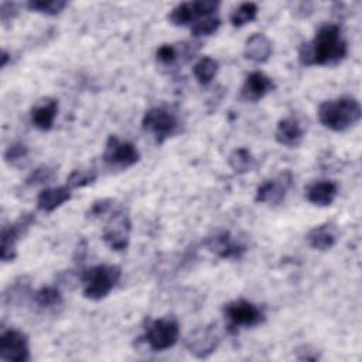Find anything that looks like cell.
Here are the masks:
<instances>
[{
    "label": "cell",
    "mask_w": 362,
    "mask_h": 362,
    "mask_svg": "<svg viewBox=\"0 0 362 362\" xmlns=\"http://www.w3.org/2000/svg\"><path fill=\"white\" fill-rule=\"evenodd\" d=\"M348 45L342 38L339 25L325 24L318 28L311 41L301 44L298 61L305 66L331 65L344 59Z\"/></svg>",
    "instance_id": "obj_1"
},
{
    "label": "cell",
    "mask_w": 362,
    "mask_h": 362,
    "mask_svg": "<svg viewBox=\"0 0 362 362\" xmlns=\"http://www.w3.org/2000/svg\"><path fill=\"white\" fill-rule=\"evenodd\" d=\"M320 123L332 132H345L362 117V109L354 96H341L325 100L318 107Z\"/></svg>",
    "instance_id": "obj_2"
},
{
    "label": "cell",
    "mask_w": 362,
    "mask_h": 362,
    "mask_svg": "<svg viewBox=\"0 0 362 362\" xmlns=\"http://www.w3.org/2000/svg\"><path fill=\"white\" fill-rule=\"evenodd\" d=\"M120 277L122 269L117 264L92 266L81 276L83 296L93 301L102 300L117 286Z\"/></svg>",
    "instance_id": "obj_3"
},
{
    "label": "cell",
    "mask_w": 362,
    "mask_h": 362,
    "mask_svg": "<svg viewBox=\"0 0 362 362\" xmlns=\"http://www.w3.org/2000/svg\"><path fill=\"white\" fill-rule=\"evenodd\" d=\"M144 132L153 134L157 143H163L180 130V120L174 112L164 106H154L146 110L141 119Z\"/></svg>",
    "instance_id": "obj_4"
},
{
    "label": "cell",
    "mask_w": 362,
    "mask_h": 362,
    "mask_svg": "<svg viewBox=\"0 0 362 362\" xmlns=\"http://www.w3.org/2000/svg\"><path fill=\"white\" fill-rule=\"evenodd\" d=\"M180 339V324L175 318H158L146 328L144 341L153 351H165L173 348Z\"/></svg>",
    "instance_id": "obj_5"
},
{
    "label": "cell",
    "mask_w": 362,
    "mask_h": 362,
    "mask_svg": "<svg viewBox=\"0 0 362 362\" xmlns=\"http://www.w3.org/2000/svg\"><path fill=\"white\" fill-rule=\"evenodd\" d=\"M223 315L229 322V328L235 329L240 327H256L264 321L263 310L245 298H238L225 304Z\"/></svg>",
    "instance_id": "obj_6"
},
{
    "label": "cell",
    "mask_w": 362,
    "mask_h": 362,
    "mask_svg": "<svg viewBox=\"0 0 362 362\" xmlns=\"http://www.w3.org/2000/svg\"><path fill=\"white\" fill-rule=\"evenodd\" d=\"M218 7H219V1H214V0L180 3L174 8H171L168 14V21L178 27L192 25L195 21L204 17L214 16Z\"/></svg>",
    "instance_id": "obj_7"
},
{
    "label": "cell",
    "mask_w": 362,
    "mask_h": 362,
    "mask_svg": "<svg viewBox=\"0 0 362 362\" xmlns=\"http://www.w3.org/2000/svg\"><path fill=\"white\" fill-rule=\"evenodd\" d=\"M132 221L124 209L115 211L103 229L102 238L105 243L116 252H122L129 246Z\"/></svg>",
    "instance_id": "obj_8"
},
{
    "label": "cell",
    "mask_w": 362,
    "mask_h": 362,
    "mask_svg": "<svg viewBox=\"0 0 362 362\" xmlns=\"http://www.w3.org/2000/svg\"><path fill=\"white\" fill-rule=\"evenodd\" d=\"M35 222V215L31 212L21 214L13 223L1 228V262H13L17 256V242L27 233L30 226Z\"/></svg>",
    "instance_id": "obj_9"
},
{
    "label": "cell",
    "mask_w": 362,
    "mask_h": 362,
    "mask_svg": "<svg viewBox=\"0 0 362 362\" xmlns=\"http://www.w3.org/2000/svg\"><path fill=\"white\" fill-rule=\"evenodd\" d=\"M103 161L112 167L127 168L139 163L140 153L136 146L130 141H123L117 139L115 134H110L106 140L105 151L102 156Z\"/></svg>",
    "instance_id": "obj_10"
},
{
    "label": "cell",
    "mask_w": 362,
    "mask_h": 362,
    "mask_svg": "<svg viewBox=\"0 0 362 362\" xmlns=\"http://www.w3.org/2000/svg\"><path fill=\"white\" fill-rule=\"evenodd\" d=\"M0 359L25 362L30 361L28 337L16 328H10L0 335Z\"/></svg>",
    "instance_id": "obj_11"
},
{
    "label": "cell",
    "mask_w": 362,
    "mask_h": 362,
    "mask_svg": "<svg viewBox=\"0 0 362 362\" xmlns=\"http://www.w3.org/2000/svg\"><path fill=\"white\" fill-rule=\"evenodd\" d=\"M291 184L293 175L290 171H284L273 180H266L256 189V201L260 204L279 205L284 199Z\"/></svg>",
    "instance_id": "obj_12"
},
{
    "label": "cell",
    "mask_w": 362,
    "mask_h": 362,
    "mask_svg": "<svg viewBox=\"0 0 362 362\" xmlns=\"http://www.w3.org/2000/svg\"><path fill=\"white\" fill-rule=\"evenodd\" d=\"M216 327L208 325L194 329L185 339V346L191 355L204 359L208 358L219 344V337L216 334Z\"/></svg>",
    "instance_id": "obj_13"
},
{
    "label": "cell",
    "mask_w": 362,
    "mask_h": 362,
    "mask_svg": "<svg viewBox=\"0 0 362 362\" xmlns=\"http://www.w3.org/2000/svg\"><path fill=\"white\" fill-rule=\"evenodd\" d=\"M206 247L215 253L218 257L222 259H240L246 250L247 246L240 242L239 239H235L229 232H219L212 238H208Z\"/></svg>",
    "instance_id": "obj_14"
},
{
    "label": "cell",
    "mask_w": 362,
    "mask_h": 362,
    "mask_svg": "<svg viewBox=\"0 0 362 362\" xmlns=\"http://www.w3.org/2000/svg\"><path fill=\"white\" fill-rule=\"evenodd\" d=\"M276 88L273 79L260 71L250 72L240 89V98L246 102H257Z\"/></svg>",
    "instance_id": "obj_15"
},
{
    "label": "cell",
    "mask_w": 362,
    "mask_h": 362,
    "mask_svg": "<svg viewBox=\"0 0 362 362\" xmlns=\"http://www.w3.org/2000/svg\"><path fill=\"white\" fill-rule=\"evenodd\" d=\"M58 113V100L52 98H44L38 100L31 109V123L41 132H48L54 126V120Z\"/></svg>",
    "instance_id": "obj_16"
},
{
    "label": "cell",
    "mask_w": 362,
    "mask_h": 362,
    "mask_svg": "<svg viewBox=\"0 0 362 362\" xmlns=\"http://www.w3.org/2000/svg\"><path fill=\"white\" fill-rule=\"evenodd\" d=\"M276 141L286 147H297L304 139V129L294 117H284L277 123L274 132Z\"/></svg>",
    "instance_id": "obj_17"
},
{
    "label": "cell",
    "mask_w": 362,
    "mask_h": 362,
    "mask_svg": "<svg viewBox=\"0 0 362 362\" xmlns=\"http://www.w3.org/2000/svg\"><path fill=\"white\" fill-rule=\"evenodd\" d=\"M71 188L65 185L42 189L37 197V208L45 214L54 212L57 208L71 199Z\"/></svg>",
    "instance_id": "obj_18"
},
{
    "label": "cell",
    "mask_w": 362,
    "mask_h": 362,
    "mask_svg": "<svg viewBox=\"0 0 362 362\" xmlns=\"http://www.w3.org/2000/svg\"><path fill=\"white\" fill-rule=\"evenodd\" d=\"M305 239L313 249L325 252L335 246V243L338 240V232H337L335 225L327 222V223H321V225L310 229Z\"/></svg>",
    "instance_id": "obj_19"
},
{
    "label": "cell",
    "mask_w": 362,
    "mask_h": 362,
    "mask_svg": "<svg viewBox=\"0 0 362 362\" xmlns=\"http://www.w3.org/2000/svg\"><path fill=\"white\" fill-rule=\"evenodd\" d=\"M272 52L273 44L263 33H255L245 41L243 55L253 62H266Z\"/></svg>",
    "instance_id": "obj_20"
},
{
    "label": "cell",
    "mask_w": 362,
    "mask_h": 362,
    "mask_svg": "<svg viewBox=\"0 0 362 362\" xmlns=\"http://www.w3.org/2000/svg\"><path fill=\"white\" fill-rule=\"evenodd\" d=\"M338 195V185L334 181L322 180L313 182L305 192L307 199L317 206L331 205Z\"/></svg>",
    "instance_id": "obj_21"
},
{
    "label": "cell",
    "mask_w": 362,
    "mask_h": 362,
    "mask_svg": "<svg viewBox=\"0 0 362 362\" xmlns=\"http://www.w3.org/2000/svg\"><path fill=\"white\" fill-rule=\"evenodd\" d=\"M218 69H219V65L214 58L202 57L195 62V65L192 68V74H194L195 79L198 81V83L205 86L212 82V79L218 74Z\"/></svg>",
    "instance_id": "obj_22"
},
{
    "label": "cell",
    "mask_w": 362,
    "mask_h": 362,
    "mask_svg": "<svg viewBox=\"0 0 362 362\" xmlns=\"http://www.w3.org/2000/svg\"><path fill=\"white\" fill-rule=\"evenodd\" d=\"M228 164L233 170V173L245 174V173H249L255 167V158L247 148L239 147L230 153V156L228 158Z\"/></svg>",
    "instance_id": "obj_23"
},
{
    "label": "cell",
    "mask_w": 362,
    "mask_h": 362,
    "mask_svg": "<svg viewBox=\"0 0 362 362\" xmlns=\"http://www.w3.org/2000/svg\"><path fill=\"white\" fill-rule=\"evenodd\" d=\"M33 300L41 308H55L62 304V294L54 286H44L33 294Z\"/></svg>",
    "instance_id": "obj_24"
},
{
    "label": "cell",
    "mask_w": 362,
    "mask_h": 362,
    "mask_svg": "<svg viewBox=\"0 0 362 362\" xmlns=\"http://www.w3.org/2000/svg\"><path fill=\"white\" fill-rule=\"evenodd\" d=\"M257 4L252 3V1H246L239 4L232 13H230V24L233 27H243L247 23L253 21L257 16Z\"/></svg>",
    "instance_id": "obj_25"
},
{
    "label": "cell",
    "mask_w": 362,
    "mask_h": 362,
    "mask_svg": "<svg viewBox=\"0 0 362 362\" xmlns=\"http://www.w3.org/2000/svg\"><path fill=\"white\" fill-rule=\"evenodd\" d=\"M27 8L35 13H41L45 16H57L59 14L66 6L68 1L65 0H31L25 3Z\"/></svg>",
    "instance_id": "obj_26"
},
{
    "label": "cell",
    "mask_w": 362,
    "mask_h": 362,
    "mask_svg": "<svg viewBox=\"0 0 362 362\" xmlns=\"http://www.w3.org/2000/svg\"><path fill=\"white\" fill-rule=\"evenodd\" d=\"M98 177V173L93 167H86V168H75L66 178V185L74 189V188H82L89 184H92Z\"/></svg>",
    "instance_id": "obj_27"
},
{
    "label": "cell",
    "mask_w": 362,
    "mask_h": 362,
    "mask_svg": "<svg viewBox=\"0 0 362 362\" xmlns=\"http://www.w3.org/2000/svg\"><path fill=\"white\" fill-rule=\"evenodd\" d=\"M219 25H221V20L218 17H215V16L204 17L191 25V34L195 38L209 37L218 31Z\"/></svg>",
    "instance_id": "obj_28"
},
{
    "label": "cell",
    "mask_w": 362,
    "mask_h": 362,
    "mask_svg": "<svg viewBox=\"0 0 362 362\" xmlns=\"http://www.w3.org/2000/svg\"><path fill=\"white\" fill-rule=\"evenodd\" d=\"M57 173L52 167L48 165H40L35 170H33L28 177L25 178V185L31 187V185H38V184H45V182H51L55 178Z\"/></svg>",
    "instance_id": "obj_29"
},
{
    "label": "cell",
    "mask_w": 362,
    "mask_h": 362,
    "mask_svg": "<svg viewBox=\"0 0 362 362\" xmlns=\"http://www.w3.org/2000/svg\"><path fill=\"white\" fill-rule=\"evenodd\" d=\"M28 153H30V150L24 143L16 141L6 148L3 157L7 164H16V163L24 160L28 156Z\"/></svg>",
    "instance_id": "obj_30"
},
{
    "label": "cell",
    "mask_w": 362,
    "mask_h": 362,
    "mask_svg": "<svg viewBox=\"0 0 362 362\" xmlns=\"http://www.w3.org/2000/svg\"><path fill=\"white\" fill-rule=\"evenodd\" d=\"M156 57H157V61H160L161 64L170 65V64L177 61L178 49L174 45H171V44H163V45H160L157 48Z\"/></svg>",
    "instance_id": "obj_31"
},
{
    "label": "cell",
    "mask_w": 362,
    "mask_h": 362,
    "mask_svg": "<svg viewBox=\"0 0 362 362\" xmlns=\"http://www.w3.org/2000/svg\"><path fill=\"white\" fill-rule=\"evenodd\" d=\"M113 205V199L112 198H103V199H98L95 201L90 208L86 212V218L88 219H95L100 215H105L106 212H109L110 206Z\"/></svg>",
    "instance_id": "obj_32"
},
{
    "label": "cell",
    "mask_w": 362,
    "mask_h": 362,
    "mask_svg": "<svg viewBox=\"0 0 362 362\" xmlns=\"http://www.w3.org/2000/svg\"><path fill=\"white\" fill-rule=\"evenodd\" d=\"M17 14V6L16 3H8V1H3L1 7H0V18L1 23L6 24L7 21H10L14 16Z\"/></svg>",
    "instance_id": "obj_33"
},
{
    "label": "cell",
    "mask_w": 362,
    "mask_h": 362,
    "mask_svg": "<svg viewBox=\"0 0 362 362\" xmlns=\"http://www.w3.org/2000/svg\"><path fill=\"white\" fill-rule=\"evenodd\" d=\"M7 61H8V54L6 49L1 51V68H4L7 65Z\"/></svg>",
    "instance_id": "obj_34"
}]
</instances>
